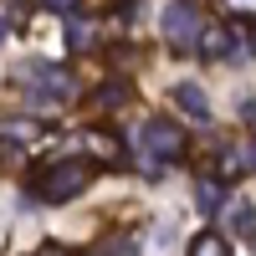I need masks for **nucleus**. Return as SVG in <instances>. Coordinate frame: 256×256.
I'll return each instance as SVG.
<instances>
[{
	"instance_id": "obj_1",
	"label": "nucleus",
	"mask_w": 256,
	"mask_h": 256,
	"mask_svg": "<svg viewBox=\"0 0 256 256\" xmlns=\"http://www.w3.org/2000/svg\"><path fill=\"white\" fill-rule=\"evenodd\" d=\"M216 6L226 16H236V20H256V0H216Z\"/></svg>"
},
{
	"instance_id": "obj_2",
	"label": "nucleus",
	"mask_w": 256,
	"mask_h": 256,
	"mask_svg": "<svg viewBox=\"0 0 256 256\" xmlns=\"http://www.w3.org/2000/svg\"><path fill=\"white\" fill-rule=\"evenodd\" d=\"M216 246H220V241H216V236H200V241H195V256H220V251H216Z\"/></svg>"
}]
</instances>
